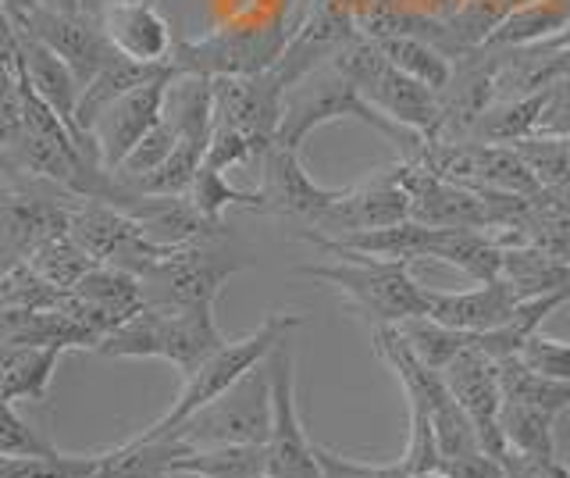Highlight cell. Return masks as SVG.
Masks as SVG:
<instances>
[{
    "label": "cell",
    "mask_w": 570,
    "mask_h": 478,
    "mask_svg": "<svg viewBox=\"0 0 570 478\" xmlns=\"http://www.w3.org/2000/svg\"><path fill=\"white\" fill-rule=\"evenodd\" d=\"M228 340L214 318V308L147 304L107 335L97 353L100 358H160L189 379Z\"/></svg>",
    "instance_id": "1"
},
{
    "label": "cell",
    "mask_w": 570,
    "mask_h": 478,
    "mask_svg": "<svg viewBox=\"0 0 570 478\" xmlns=\"http://www.w3.org/2000/svg\"><path fill=\"white\" fill-rule=\"evenodd\" d=\"M328 264H299L303 279L325 282L338 290L350 304L367 314L374 325H403L410 318L428 314V290L410 275L403 261H379L353 251H325Z\"/></svg>",
    "instance_id": "2"
},
{
    "label": "cell",
    "mask_w": 570,
    "mask_h": 478,
    "mask_svg": "<svg viewBox=\"0 0 570 478\" xmlns=\"http://www.w3.org/2000/svg\"><path fill=\"white\" fill-rule=\"evenodd\" d=\"M299 325H303V314L272 311L249 335H243V340H228L218 353H214V358H207L200 368L193 371V375L186 379V386H183V393L175 397V403L154 425H147L139 436L142 439H160V436H168L171 429H178V425H183L189 414H196L210 400H218L225 389H232L243 375H249L257 364H264L267 358H272V350Z\"/></svg>",
    "instance_id": "3"
},
{
    "label": "cell",
    "mask_w": 570,
    "mask_h": 478,
    "mask_svg": "<svg viewBox=\"0 0 570 478\" xmlns=\"http://www.w3.org/2000/svg\"><path fill=\"white\" fill-rule=\"evenodd\" d=\"M332 65L356 86V90H361V97L374 111H382L385 118L396 121V126L417 129L424 136L435 133L439 94L432 86H424L417 79H410L406 72H400L374 40L356 37L353 43L338 50V58Z\"/></svg>",
    "instance_id": "4"
},
{
    "label": "cell",
    "mask_w": 570,
    "mask_h": 478,
    "mask_svg": "<svg viewBox=\"0 0 570 478\" xmlns=\"http://www.w3.org/2000/svg\"><path fill=\"white\" fill-rule=\"evenodd\" d=\"M272 418H275L272 371H267V361H264L232 389H225L218 400H210L196 414H189L168 436L189 442L193 450L254 447V442L272 439Z\"/></svg>",
    "instance_id": "5"
},
{
    "label": "cell",
    "mask_w": 570,
    "mask_h": 478,
    "mask_svg": "<svg viewBox=\"0 0 570 478\" xmlns=\"http://www.w3.org/2000/svg\"><path fill=\"white\" fill-rule=\"evenodd\" d=\"M218 243L200 246H171V251L142 272V290H147L150 304L168 308H214L225 290V282L249 269L246 254H232Z\"/></svg>",
    "instance_id": "6"
},
{
    "label": "cell",
    "mask_w": 570,
    "mask_h": 478,
    "mask_svg": "<svg viewBox=\"0 0 570 478\" xmlns=\"http://www.w3.org/2000/svg\"><path fill=\"white\" fill-rule=\"evenodd\" d=\"M76 204L79 197H71L53 183L29 179V175L26 183L8 179L4 197H0V254H4V269L29 261L47 240L68 233Z\"/></svg>",
    "instance_id": "7"
},
{
    "label": "cell",
    "mask_w": 570,
    "mask_h": 478,
    "mask_svg": "<svg viewBox=\"0 0 570 478\" xmlns=\"http://www.w3.org/2000/svg\"><path fill=\"white\" fill-rule=\"evenodd\" d=\"M4 19L26 29L29 37L43 40L50 50H58L82 82H89L118 58V50L104 37L94 14H65L40 4V0H4Z\"/></svg>",
    "instance_id": "8"
},
{
    "label": "cell",
    "mask_w": 570,
    "mask_h": 478,
    "mask_svg": "<svg viewBox=\"0 0 570 478\" xmlns=\"http://www.w3.org/2000/svg\"><path fill=\"white\" fill-rule=\"evenodd\" d=\"M272 371V439H267V478H325L317 465L314 442L303 432L299 407H296V361H293V340H285L267 358Z\"/></svg>",
    "instance_id": "9"
},
{
    "label": "cell",
    "mask_w": 570,
    "mask_h": 478,
    "mask_svg": "<svg viewBox=\"0 0 570 478\" xmlns=\"http://www.w3.org/2000/svg\"><path fill=\"white\" fill-rule=\"evenodd\" d=\"M445 386L453 389V397L460 400L463 411L471 414L481 447L492 457L503 460L510 453L507 447V432H503V386H499V368L489 353H481L478 347H468L456 361L442 368Z\"/></svg>",
    "instance_id": "10"
},
{
    "label": "cell",
    "mask_w": 570,
    "mask_h": 478,
    "mask_svg": "<svg viewBox=\"0 0 570 478\" xmlns=\"http://www.w3.org/2000/svg\"><path fill=\"white\" fill-rule=\"evenodd\" d=\"M285 82L267 68L261 76L214 79V126L239 129L261 144H278Z\"/></svg>",
    "instance_id": "11"
},
{
    "label": "cell",
    "mask_w": 570,
    "mask_h": 478,
    "mask_svg": "<svg viewBox=\"0 0 570 478\" xmlns=\"http://www.w3.org/2000/svg\"><path fill=\"white\" fill-rule=\"evenodd\" d=\"M261 197H264V215H289L307 225H317L325 218V211L343 197V189H325L317 186L307 168L299 165V150L272 144L261 157Z\"/></svg>",
    "instance_id": "12"
},
{
    "label": "cell",
    "mask_w": 570,
    "mask_h": 478,
    "mask_svg": "<svg viewBox=\"0 0 570 478\" xmlns=\"http://www.w3.org/2000/svg\"><path fill=\"white\" fill-rule=\"evenodd\" d=\"M414 218V207H410V193L403 189L396 165L374 172L367 183L343 189L325 218L311 228H321L328 236H343V233H364V228H385V225H400Z\"/></svg>",
    "instance_id": "13"
},
{
    "label": "cell",
    "mask_w": 570,
    "mask_h": 478,
    "mask_svg": "<svg viewBox=\"0 0 570 478\" xmlns=\"http://www.w3.org/2000/svg\"><path fill=\"white\" fill-rule=\"evenodd\" d=\"M171 76L175 72L136 86L132 94L118 97L111 108H107L94 121V139H97V147H100L104 165L111 168V172L132 154V147L139 144L142 136L165 121V100H168Z\"/></svg>",
    "instance_id": "14"
},
{
    "label": "cell",
    "mask_w": 570,
    "mask_h": 478,
    "mask_svg": "<svg viewBox=\"0 0 570 478\" xmlns=\"http://www.w3.org/2000/svg\"><path fill=\"white\" fill-rule=\"evenodd\" d=\"M524 300L507 279L478 282L474 290H428V318L463 329V332H495L513 322Z\"/></svg>",
    "instance_id": "15"
},
{
    "label": "cell",
    "mask_w": 570,
    "mask_h": 478,
    "mask_svg": "<svg viewBox=\"0 0 570 478\" xmlns=\"http://www.w3.org/2000/svg\"><path fill=\"white\" fill-rule=\"evenodd\" d=\"M94 19L100 22L104 37L111 40V47L121 58L147 61V65H171V50L178 40L160 4H111L100 14H94Z\"/></svg>",
    "instance_id": "16"
},
{
    "label": "cell",
    "mask_w": 570,
    "mask_h": 478,
    "mask_svg": "<svg viewBox=\"0 0 570 478\" xmlns=\"http://www.w3.org/2000/svg\"><path fill=\"white\" fill-rule=\"evenodd\" d=\"M432 225L421 222H400V225H385V228H364V233H343V236H328L321 228H303L299 240L314 246V251H353V254H367L379 261H403L414 264L421 257H432Z\"/></svg>",
    "instance_id": "17"
},
{
    "label": "cell",
    "mask_w": 570,
    "mask_h": 478,
    "mask_svg": "<svg viewBox=\"0 0 570 478\" xmlns=\"http://www.w3.org/2000/svg\"><path fill=\"white\" fill-rule=\"evenodd\" d=\"M175 72L171 65H147V61H132V58H115L111 65L104 68V72H97L94 79L86 82V90H82V100H79V111H76V126L79 133L89 139V144L97 147V139H94V121L111 108V104L125 94H132L136 86L142 82H150V79H160V76H168ZM100 150V147H97Z\"/></svg>",
    "instance_id": "18"
},
{
    "label": "cell",
    "mask_w": 570,
    "mask_h": 478,
    "mask_svg": "<svg viewBox=\"0 0 570 478\" xmlns=\"http://www.w3.org/2000/svg\"><path fill=\"white\" fill-rule=\"evenodd\" d=\"M432 257L442 264H453V269H460L474 282L503 279V243L495 240L492 228H474V225L435 228Z\"/></svg>",
    "instance_id": "19"
},
{
    "label": "cell",
    "mask_w": 570,
    "mask_h": 478,
    "mask_svg": "<svg viewBox=\"0 0 570 478\" xmlns=\"http://www.w3.org/2000/svg\"><path fill=\"white\" fill-rule=\"evenodd\" d=\"M71 293L86 300V304L111 325V332L150 304L147 290H142V279L129 269H118V264H97Z\"/></svg>",
    "instance_id": "20"
},
{
    "label": "cell",
    "mask_w": 570,
    "mask_h": 478,
    "mask_svg": "<svg viewBox=\"0 0 570 478\" xmlns=\"http://www.w3.org/2000/svg\"><path fill=\"white\" fill-rule=\"evenodd\" d=\"M61 347H0V403L47 400Z\"/></svg>",
    "instance_id": "21"
},
{
    "label": "cell",
    "mask_w": 570,
    "mask_h": 478,
    "mask_svg": "<svg viewBox=\"0 0 570 478\" xmlns=\"http://www.w3.org/2000/svg\"><path fill=\"white\" fill-rule=\"evenodd\" d=\"M165 121H171L183 144L204 147L207 154L210 133H214V79L175 72L168 82Z\"/></svg>",
    "instance_id": "22"
},
{
    "label": "cell",
    "mask_w": 570,
    "mask_h": 478,
    "mask_svg": "<svg viewBox=\"0 0 570 478\" xmlns=\"http://www.w3.org/2000/svg\"><path fill=\"white\" fill-rule=\"evenodd\" d=\"M503 279L517 290L521 300L549 296L570 290V261L552 257L549 251L534 243H513L503 246Z\"/></svg>",
    "instance_id": "23"
},
{
    "label": "cell",
    "mask_w": 570,
    "mask_h": 478,
    "mask_svg": "<svg viewBox=\"0 0 570 478\" xmlns=\"http://www.w3.org/2000/svg\"><path fill=\"white\" fill-rule=\"evenodd\" d=\"M374 43L382 47V55L392 65H396L400 72H406L410 79H417L424 86H432L435 94H442L445 86H450L456 65L432 40L414 37V32H396V37H382V40H374Z\"/></svg>",
    "instance_id": "24"
},
{
    "label": "cell",
    "mask_w": 570,
    "mask_h": 478,
    "mask_svg": "<svg viewBox=\"0 0 570 478\" xmlns=\"http://www.w3.org/2000/svg\"><path fill=\"white\" fill-rule=\"evenodd\" d=\"M175 475L189 478H267V442L254 447H204L175 460Z\"/></svg>",
    "instance_id": "25"
},
{
    "label": "cell",
    "mask_w": 570,
    "mask_h": 478,
    "mask_svg": "<svg viewBox=\"0 0 570 478\" xmlns=\"http://www.w3.org/2000/svg\"><path fill=\"white\" fill-rule=\"evenodd\" d=\"M539 118H542V90L528 97H507L495 100L478 121L474 139L481 144H521V139L539 136Z\"/></svg>",
    "instance_id": "26"
},
{
    "label": "cell",
    "mask_w": 570,
    "mask_h": 478,
    "mask_svg": "<svg viewBox=\"0 0 570 478\" xmlns=\"http://www.w3.org/2000/svg\"><path fill=\"white\" fill-rule=\"evenodd\" d=\"M495 368H499V386H503L507 400L546 407V411H557L560 418L570 411V382L539 375V371H531L521 358L495 361Z\"/></svg>",
    "instance_id": "27"
},
{
    "label": "cell",
    "mask_w": 570,
    "mask_h": 478,
    "mask_svg": "<svg viewBox=\"0 0 570 478\" xmlns=\"http://www.w3.org/2000/svg\"><path fill=\"white\" fill-rule=\"evenodd\" d=\"M557 411H546V407H531V403H513L507 400L503 407V432H507V447L513 453H528V457H557Z\"/></svg>",
    "instance_id": "28"
},
{
    "label": "cell",
    "mask_w": 570,
    "mask_h": 478,
    "mask_svg": "<svg viewBox=\"0 0 570 478\" xmlns=\"http://www.w3.org/2000/svg\"><path fill=\"white\" fill-rule=\"evenodd\" d=\"M29 264L36 272H40L43 279H50L53 286H61V290H76L79 282L97 269L100 261H94V254L86 251V246L71 236V233H61V236H53L47 240L40 251H36L29 257Z\"/></svg>",
    "instance_id": "29"
},
{
    "label": "cell",
    "mask_w": 570,
    "mask_h": 478,
    "mask_svg": "<svg viewBox=\"0 0 570 478\" xmlns=\"http://www.w3.org/2000/svg\"><path fill=\"white\" fill-rule=\"evenodd\" d=\"M400 332L406 335V343L414 347L417 358L428 364L442 371L450 361H456L463 350L474 347V332H463V329H450L435 322V318H410V322L400 325Z\"/></svg>",
    "instance_id": "30"
},
{
    "label": "cell",
    "mask_w": 570,
    "mask_h": 478,
    "mask_svg": "<svg viewBox=\"0 0 570 478\" xmlns=\"http://www.w3.org/2000/svg\"><path fill=\"white\" fill-rule=\"evenodd\" d=\"M104 453H50V457H0V478H104Z\"/></svg>",
    "instance_id": "31"
},
{
    "label": "cell",
    "mask_w": 570,
    "mask_h": 478,
    "mask_svg": "<svg viewBox=\"0 0 570 478\" xmlns=\"http://www.w3.org/2000/svg\"><path fill=\"white\" fill-rule=\"evenodd\" d=\"M189 204L200 211V215L214 218V222H225L228 211H261L264 215V197H261V189L257 193H243L236 189L228 179H225V172H214V168H200V175H196V183L193 189L186 193Z\"/></svg>",
    "instance_id": "32"
},
{
    "label": "cell",
    "mask_w": 570,
    "mask_h": 478,
    "mask_svg": "<svg viewBox=\"0 0 570 478\" xmlns=\"http://www.w3.org/2000/svg\"><path fill=\"white\" fill-rule=\"evenodd\" d=\"M71 290L53 286L50 279H43L32 269L29 261L4 269L0 279V308H18V311H50V308H65Z\"/></svg>",
    "instance_id": "33"
},
{
    "label": "cell",
    "mask_w": 570,
    "mask_h": 478,
    "mask_svg": "<svg viewBox=\"0 0 570 478\" xmlns=\"http://www.w3.org/2000/svg\"><path fill=\"white\" fill-rule=\"evenodd\" d=\"M200 168H204V147H193V144H183V139H178V147L168 162L157 172L136 179L129 189L142 193V197H186L196 183V175H200Z\"/></svg>",
    "instance_id": "34"
},
{
    "label": "cell",
    "mask_w": 570,
    "mask_h": 478,
    "mask_svg": "<svg viewBox=\"0 0 570 478\" xmlns=\"http://www.w3.org/2000/svg\"><path fill=\"white\" fill-rule=\"evenodd\" d=\"M178 147V133L171 121H160V126H154L147 136L139 139V144L132 147V154L125 157V162L115 168V175L125 183V186H132L136 179H142V175H150L157 172L160 165L168 162V157L175 154Z\"/></svg>",
    "instance_id": "35"
},
{
    "label": "cell",
    "mask_w": 570,
    "mask_h": 478,
    "mask_svg": "<svg viewBox=\"0 0 570 478\" xmlns=\"http://www.w3.org/2000/svg\"><path fill=\"white\" fill-rule=\"evenodd\" d=\"M267 147H272V144H261V139L246 136L239 129L214 126L207 154H204V165L214 168V172H228V168H239V165H254V162H261Z\"/></svg>",
    "instance_id": "36"
},
{
    "label": "cell",
    "mask_w": 570,
    "mask_h": 478,
    "mask_svg": "<svg viewBox=\"0 0 570 478\" xmlns=\"http://www.w3.org/2000/svg\"><path fill=\"white\" fill-rule=\"evenodd\" d=\"M50 453L61 450L18 414V403H4V414H0V457H50Z\"/></svg>",
    "instance_id": "37"
},
{
    "label": "cell",
    "mask_w": 570,
    "mask_h": 478,
    "mask_svg": "<svg viewBox=\"0 0 570 478\" xmlns=\"http://www.w3.org/2000/svg\"><path fill=\"white\" fill-rule=\"evenodd\" d=\"M517 358H521L531 371H539V375L570 382V343L552 340V335H546L542 329L534 335H528Z\"/></svg>",
    "instance_id": "38"
},
{
    "label": "cell",
    "mask_w": 570,
    "mask_h": 478,
    "mask_svg": "<svg viewBox=\"0 0 570 478\" xmlns=\"http://www.w3.org/2000/svg\"><path fill=\"white\" fill-rule=\"evenodd\" d=\"M314 453H317V465L325 478H414L406 471L403 460L400 465H356V460L321 447V442H314Z\"/></svg>",
    "instance_id": "39"
},
{
    "label": "cell",
    "mask_w": 570,
    "mask_h": 478,
    "mask_svg": "<svg viewBox=\"0 0 570 478\" xmlns=\"http://www.w3.org/2000/svg\"><path fill=\"white\" fill-rule=\"evenodd\" d=\"M539 136H570V65L542 90Z\"/></svg>",
    "instance_id": "40"
},
{
    "label": "cell",
    "mask_w": 570,
    "mask_h": 478,
    "mask_svg": "<svg viewBox=\"0 0 570 478\" xmlns=\"http://www.w3.org/2000/svg\"><path fill=\"white\" fill-rule=\"evenodd\" d=\"M507 478H570V468L557 457H528V453H507L503 457Z\"/></svg>",
    "instance_id": "41"
},
{
    "label": "cell",
    "mask_w": 570,
    "mask_h": 478,
    "mask_svg": "<svg viewBox=\"0 0 570 478\" xmlns=\"http://www.w3.org/2000/svg\"><path fill=\"white\" fill-rule=\"evenodd\" d=\"M442 475H450V478H507V468H503V460L492 457L489 450H478L471 457L450 460V465L442 468Z\"/></svg>",
    "instance_id": "42"
},
{
    "label": "cell",
    "mask_w": 570,
    "mask_h": 478,
    "mask_svg": "<svg viewBox=\"0 0 570 478\" xmlns=\"http://www.w3.org/2000/svg\"><path fill=\"white\" fill-rule=\"evenodd\" d=\"M111 4H160V0H82L86 14H100L104 8H111Z\"/></svg>",
    "instance_id": "43"
},
{
    "label": "cell",
    "mask_w": 570,
    "mask_h": 478,
    "mask_svg": "<svg viewBox=\"0 0 570 478\" xmlns=\"http://www.w3.org/2000/svg\"><path fill=\"white\" fill-rule=\"evenodd\" d=\"M40 4H47L53 11H65V14H86L82 0H40Z\"/></svg>",
    "instance_id": "44"
},
{
    "label": "cell",
    "mask_w": 570,
    "mask_h": 478,
    "mask_svg": "<svg viewBox=\"0 0 570 478\" xmlns=\"http://www.w3.org/2000/svg\"><path fill=\"white\" fill-rule=\"evenodd\" d=\"M557 43H560V47H567V50H570V26H567V29H563V32H560V37H557Z\"/></svg>",
    "instance_id": "45"
},
{
    "label": "cell",
    "mask_w": 570,
    "mask_h": 478,
    "mask_svg": "<svg viewBox=\"0 0 570 478\" xmlns=\"http://www.w3.org/2000/svg\"><path fill=\"white\" fill-rule=\"evenodd\" d=\"M414 478H450V475H442V471H432V475H414Z\"/></svg>",
    "instance_id": "46"
},
{
    "label": "cell",
    "mask_w": 570,
    "mask_h": 478,
    "mask_svg": "<svg viewBox=\"0 0 570 478\" xmlns=\"http://www.w3.org/2000/svg\"><path fill=\"white\" fill-rule=\"evenodd\" d=\"M171 478H189V475H171Z\"/></svg>",
    "instance_id": "47"
},
{
    "label": "cell",
    "mask_w": 570,
    "mask_h": 478,
    "mask_svg": "<svg viewBox=\"0 0 570 478\" xmlns=\"http://www.w3.org/2000/svg\"><path fill=\"white\" fill-rule=\"evenodd\" d=\"M567 144H570V136H567Z\"/></svg>",
    "instance_id": "48"
}]
</instances>
